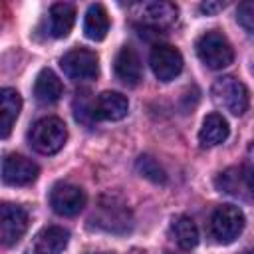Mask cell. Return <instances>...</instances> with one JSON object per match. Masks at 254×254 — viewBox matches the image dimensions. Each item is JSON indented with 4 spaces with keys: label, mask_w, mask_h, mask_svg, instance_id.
I'll return each mask as SVG.
<instances>
[{
    "label": "cell",
    "mask_w": 254,
    "mask_h": 254,
    "mask_svg": "<svg viewBox=\"0 0 254 254\" xmlns=\"http://www.w3.org/2000/svg\"><path fill=\"white\" fill-rule=\"evenodd\" d=\"M30 216L24 206L4 202L0 208V242L4 246L16 244L28 230Z\"/></svg>",
    "instance_id": "8992f818"
},
{
    "label": "cell",
    "mask_w": 254,
    "mask_h": 254,
    "mask_svg": "<svg viewBox=\"0 0 254 254\" xmlns=\"http://www.w3.org/2000/svg\"><path fill=\"white\" fill-rule=\"evenodd\" d=\"M129 101L119 91H103L91 103V117L103 121H119L127 115Z\"/></svg>",
    "instance_id": "30bf717a"
},
{
    "label": "cell",
    "mask_w": 254,
    "mask_h": 254,
    "mask_svg": "<svg viewBox=\"0 0 254 254\" xmlns=\"http://www.w3.org/2000/svg\"><path fill=\"white\" fill-rule=\"evenodd\" d=\"M226 6V2H204V4H200V10L204 12V14H216L218 10H222Z\"/></svg>",
    "instance_id": "d4e9b609"
},
{
    "label": "cell",
    "mask_w": 254,
    "mask_h": 254,
    "mask_svg": "<svg viewBox=\"0 0 254 254\" xmlns=\"http://www.w3.org/2000/svg\"><path fill=\"white\" fill-rule=\"evenodd\" d=\"M171 234H173V240L183 250H192L198 244V228L190 216L175 218L171 224Z\"/></svg>",
    "instance_id": "d6986e66"
},
{
    "label": "cell",
    "mask_w": 254,
    "mask_h": 254,
    "mask_svg": "<svg viewBox=\"0 0 254 254\" xmlns=\"http://www.w3.org/2000/svg\"><path fill=\"white\" fill-rule=\"evenodd\" d=\"M75 22V8L67 2H56L50 8V32L54 38H65Z\"/></svg>",
    "instance_id": "ac0fdd59"
},
{
    "label": "cell",
    "mask_w": 254,
    "mask_h": 254,
    "mask_svg": "<svg viewBox=\"0 0 254 254\" xmlns=\"http://www.w3.org/2000/svg\"><path fill=\"white\" fill-rule=\"evenodd\" d=\"M67 139V127L60 117H42L38 119L30 133H28V141L32 145V149L40 155H54L58 153L64 143Z\"/></svg>",
    "instance_id": "6da1fadb"
},
{
    "label": "cell",
    "mask_w": 254,
    "mask_h": 254,
    "mask_svg": "<svg viewBox=\"0 0 254 254\" xmlns=\"http://www.w3.org/2000/svg\"><path fill=\"white\" fill-rule=\"evenodd\" d=\"M165 254H173V252H165Z\"/></svg>",
    "instance_id": "484cf974"
},
{
    "label": "cell",
    "mask_w": 254,
    "mask_h": 254,
    "mask_svg": "<svg viewBox=\"0 0 254 254\" xmlns=\"http://www.w3.org/2000/svg\"><path fill=\"white\" fill-rule=\"evenodd\" d=\"M64 93V85H62V79L52 71V69H42L36 77V83H34V97L44 103V105H50V103H56Z\"/></svg>",
    "instance_id": "2e32d148"
},
{
    "label": "cell",
    "mask_w": 254,
    "mask_h": 254,
    "mask_svg": "<svg viewBox=\"0 0 254 254\" xmlns=\"http://www.w3.org/2000/svg\"><path fill=\"white\" fill-rule=\"evenodd\" d=\"M50 204L60 216H75L85 206V192L71 183H58L50 190Z\"/></svg>",
    "instance_id": "9c48e42d"
},
{
    "label": "cell",
    "mask_w": 254,
    "mask_h": 254,
    "mask_svg": "<svg viewBox=\"0 0 254 254\" xmlns=\"http://www.w3.org/2000/svg\"><path fill=\"white\" fill-rule=\"evenodd\" d=\"M216 187L220 190H224V192L234 194V196L242 194L240 189L250 190L248 185H246V181H244V177H242V171H238V169H228V171L220 173V177L216 179Z\"/></svg>",
    "instance_id": "44dd1931"
},
{
    "label": "cell",
    "mask_w": 254,
    "mask_h": 254,
    "mask_svg": "<svg viewBox=\"0 0 254 254\" xmlns=\"http://www.w3.org/2000/svg\"><path fill=\"white\" fill-rule=\"evenodd\" d=\"M69 232L62 226H48L40 230L28 250V254H62L67 246Z\"/></svg>",
    "instance_id": "8fae6325"
},
{
    "label": "cell",
    "mask_w": 254,
    "mask_h": 254,
    "mask_svg": "<svg viewBox=\"0 0 254 254\" xmlns=\"http://www.w3.org/2000/svg\"><path fill=\"white\" fill-rule=\"evenodd\" d=\"M236 20L248 34H254V0H244L238 4Z\"/></svg>",
    "instance_id": "603a6c76"
},
{
    "label": "cell",
    "mask_w": 254,
    "mask_h": 254,
    "mask_svg": "<svg viewBox=\"0 0 254 254\" xmlns=\"http://www.w3.org/2000/svg\"><path fill=\"white\" fill-rule=\"evenodd\" d=\"M228 133H230L228 121L220 113H208L198 131V143L202 147H216L226 141Z\"/></svg>",
    "instance_id": "5bb4252c"
},
{
    "label": "cell",
    "mask_w": 254,
    "mask_h": 254,
    "mask_svg": "<svg viewBox=\"0 0 254 254\" xmlns=\"http://www.w3.org/2000/svg\"><path fill=\"white\" fill-rule=\"evenodd\" d=\"M137 171H139L145 179H149V181H153V183H165V181H167L165 171L159 167V163H157L153 157L141 155V157L137 159Z\"/></svg>",
    "instance_id": "7402d4cb"
},
{
    "label": "cell",
    "mask_w": 254,
    "mask_h": 254,
    "mask_svg": "<svg viewBox=\"0 0 254 254\" xmlns=\"http://www.w3.org/2000/svg\"><path fill=\"white\" fill-rule=\"evenodd\" d=\"M244 212L234 204H220L210 216V232L220 244L234 242L244 230Z\"/></svg>",
    "instance_id": "277c9868"
},
{
    "label": "cell",
    "mask_w": 254,
    "mask_h": 254,
    "mask_svg": "<svg viewBox=\"0 0 254 254\" xmlns=\"http://www.w3.org/2000/svg\"><path fill=\"white\" fill-rule=\"evenodd\" d=\"M60 65L64 73L75 81L95 79L99 73V58L93 50H87V48H73L65 52L60 60Z\"/></svg>",
    "instance_id": "5b68a950"
},
{
    "label": "cell",
    "mask_w": 254,
    "mask_h": 254,
    "mask_svg": "<svg viewBox=\"0 0 254 254\" xmlns=\"http://www.w3.org/2000/svg\"><path fill=\"white\" fill-rule=\"evenodd\" d=\"M113 69L115 75L125 83V85H137L143 77V69H141V60L137 56V52L131 46H123L113 62Z\"/></svg>",
    "instance_id": "4fadbf2b"
},
{
    "label": "cell",
    "mask_w": 254,
    "mask_h": 254,
    "mask_svg": "<svg viewBox=\"0 0 254 254\" xmlns=\"http://www.w3.org/2000/svg\"><path fill=\"white\" fill-rule=\"evenodd\" d=\"M109 32V14L101 4H91L83 18V34L93 42H101Z\"/></svg>",
    "instance_id": "e0dca14e"
},
{
    "label": "cell",
    "mask_w": 254,
    "mask_h": 254,
    "mask_svg": "<svg viewBox=\"0 0 254 254\" xmlns=\"http://www.w3.org/2000/svg\"><path fill=\"white\" fill-rule=\"evenodd\" d=\"M210 95L218 107H222L224 111H228L232 115H242L250 103L246 85L234 75L218 77L210 87Z\"/></svg>",
    "instance_id": "3957f363"
},
{
    "label": "cell",
    "mask_w": 254,
    "mask_h": 254,
    "mask_svg": "<svg viewBox=\"0 0 254 254\" xmlns=\"http://www.w3.org/2000/svg\"><path fill=\"white\" fill-rule=\"evenodd\" d=\"M242 177L250 189V192L254 194V143L248 145L246 149V157H244V163H242Z\"/></svg>",
    "instance_id": "cb8c5ba5"
},
{
    "label": "cell",
    "mask_w": 254,
    "mask_h": 254,
    "mask_svg": "<svg viewBox=\"0 0 254 254\" xmlns=\"http://www.w3.org/2000/svg\"><path fill=\"white\" fill-rule=\"evenodd\" d=\"M196 56L210 69H222L232 64L234 50L228 38L218 30H208L196 40Z\"/></svg>",
    "instance_id": "7a4b0ae2"
},
{
    "label": "cell",
    "mask_w": 254,
    "mask_h": 254,
    "mask_svg": "<svg viewBox=\"0 0 254 254\" xmlns=\"http://www.w3.org/2000/svg\"><path fill=\"white\" fill-rule=\"evenodd\" d=\"M99 224L111 232H125L131 226V218L129 212L123 206H115V204H103L101 206V216H99Z\"/></svg>",
    "instance_id": "ffe728a7"
},
{
    "label": "cell",
    "mask_w": 254,
    "mask_h": 254,
    "mask_svg": "<svg viewBox=\"0 0 254 254\" xmlns=\"http://www.w3.org/2000/svg\"><path fill=\"white\" fill-rule=\"evenodd\" d=\"M177 6L173 2H145L139 6V16H141V22L145 26H151L155 30H161V28H167L171 26L175 20H177Z\"/></svg>",
    "instance_id": "7c38bea8"
},
{
    "label": "cell",
    "mask_w": 254,
    "mask_h": 254,
    "mask_svg": "<svg viewBox=\"0 0 254 254\" xmlns=\"http://www.w3.org/2000/svg\"><path fill=\"white\" fill-rule=\"evenodd\" d=\"M40 175V167L26 159L24 155L10 153L2 161V181L12 187H26L32 185Z\"/></svg>",
    "instance_id": "ba28073f"
},
{
    "label": "cell",
    "mask_w": 254,
    "mask_h": 254,
    "mask_svg": "<svg viewBox=\"0 0 254 254\" xmlns=\"http://www.w3.org/2000/svg\"><path fill=\"white\" fill-rule=\"evenodd\" d=\"M151 69L159 81H171L183 71V56L175 46L157 44L149 56Z\"/></svg>",
    "instance_id": "52a82bcc"
},
{
    "label": "cell",
    "mask_w": 254,
    "mask_h": 254,
    "mask_svg": "<svg viewBox=\"0 0 254 254\" xmlns=\"http://www.w3.org/2000/svg\"><path fill=\"white\" fill-rule=\"evenodd\" d=\"M20 109H22L20 93L12 87H4L0 91V127H2L0 135H2V139H6L10 135V129H12L14 121L18 119Z\"/></svg>",
    "instance_id": "9a60e30c"
}]
</instances>
